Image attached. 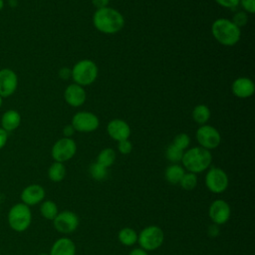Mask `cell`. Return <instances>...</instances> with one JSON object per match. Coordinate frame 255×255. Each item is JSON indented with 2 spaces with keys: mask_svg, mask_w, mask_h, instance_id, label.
<instances>
[{
  "mask_svg": "<svg viewBox=\"0 0 255 255\" xmlns=\"http://www.w3.org/2000/svg\"><path fill=\"white\" fill-rule=\"evenodd\" d=\"M238 28L244 27L248 22V15L245 11H238L233 15V18L231 20Z\"/></svg>",
  "mask_w": 255,
  "mask_h": 255,
  "instance_id": "30",
  "label": "cell"
},
{
  "mask_svg": "<svg viewBox=\"0 0 255 255\" xmlns=\"http://www.w3.org/2000/svg\"><path fill=\"white\" fill-rule=\"evenodd\" d=\"M8 139V133L6 130H4L2 128H0V149L3 148L7 142Z\"/></svg>",
  "mask_w": 255,
  "mask_h": 255,
  "instance_id": "35",
  "label": "cell"
},
{
  "mask_svg": "<svg viewBox=\"0 0 255 255\" xmlns=\"http://www.w3.org/2000/svg\"><path fill=\"white\" fill-rule=\"evenodd\" d=\"M52 221L54 228L63 234L73 233L79 226L78 215L70 210L59 212Z\"/></svg>",
  "mask_w": 255,
  "mask_h": 255,
  "instance_id": "11",
  "label": "cell"
},
{
  "mask_svg": "<svg viewBox=\"0 0 255 255\" xmlns=\"http://www.w3.org/2000/svg\"><path fill=\"white\" fill-rule=\"evenodd\" d=\"M197 175L193 172H185L183 174V176L181 177L180 181H179V185L181 186V188H183L186 191H190L192 189H194L197 185Z\"/></svg>",
  "mask_w": 255,
  "mask_h": 255,
  "instance_id": "26",
  "label": "cell"
},
{
  "mask_svg": "<svg viewBox=\"0 0 255 255\" xmlns=\"http://www.w3.org/2000/svg\"><path fill=\"white\" fill-rule=\"evenodd\" d=\"M3 6H4V0H0V11L2 10Z\"/></svg>",
  "mask_w": 255,
  "mask_h": 255,
  "instance_id": "40",
  "label": "cell"
},
{
  "mask_svg": "<svg viewBox=\"0 0 255 255\" xmlns=\"http://www.w3.org/2000/svg\"><path fill=\"white\" fill-rule=\"evenodd\" d=\"M184 173H185V169L183 168L182 165L178 163H172L166 167L164 171V178L166 179L167 182L174 185L179 183Z\"/></svg>",
  "mask_w": 255,
  "mask_h": 255,
  "instance_id": "20",
  "label": "cell"
},
{
  "mask_svg": "<svg viewBox=\"0 0 255 255\" xmlns=\"http://www.w3.org/2000/svg\"><path fill=\"white\" fill-rule=\"evenodd\" d=\"M231 91L235 97L240 99H247L254 94L255 85L251 79L240 77L234 80L232 83Z\"/></svg>",
  "mask_w": 255,
  "mask_h": 255,
  "instance_id": "17",
  "label": "cell"
},
{
  "mask_svg": "<svg viewBox=\"0 0 255 255\" xmlns=\"http://www.w3.org/2000/svg\"><path fill=\"white\" fill-rule=\"evenodd\" d=\"M40 212H41V215L48 220H53L59 213L57 204L53 200H49V199L42 201L40 205Z\"/></svg>",
  "mask_w": 255,
  "mask_h": 255,
  "instance_id": "24",
  "label": "cell"
},
{
  "mask_svg": "<svg viewBox=\"0 0 255 255\" xmlns=\"http://www.w3.org/2000/svg\"><path fill=\"white\" fill-rule=\"evenodd\" d=\"M71 125L76 131L92 132L99 128L100 121L94 113L83 111L74 115Z\"/></svg>",
  "mask_w": 255,
  "mask_h": 255,
  "instance_id": "10",
  "label": "cell"
},
{
  "mask_svg": "<svg viewBox=\"0 0 255 255\" xmlns=\"http://www.w3.org/2000/svg\"><path fill=\"white\" fill-rule=\"evenodd\" d=\"M8 224L16 232L27 230L32 222V212L28 205L23 202L14 204L8 212Z\"/></svg>",
  "mask_w": 255,
  "mask_h": 255,
  "instance_id": "5",
  "label": "cell"
},
{
  "mask_svg": "<svg viewBox=\"0 0 255 255\" xmlns=\"http://www.w3.org/2000/svg\"><path fill=\"white\" fill-rule=\"evenodd\" d=\"M92 3L97 9H101L107 7L110 3V0H92Z\"/></svg>",
  "mask_w": 255,
  "mask_h": 255,
  "instance_id": "37",
  "label": "cell"
},
{
  "mask_svg": "<svg viewBox=\"0 0 255 255\" xmlns=\"http://www.w3.org/2000/svg\"><path fill=\"white\" fill-rule=\"evenodd\" d=\"M21 124V116L15 110L6 111L1 118V128L8 131L15 130Z\"/></svg>",
  "mask_w": 255,
  "mask_h": 255,
  "instance_id": "19",
  "label": "cell"
},
{
  "mask_svg": "<svg viewBox=\"0 0 255 255\" xmlns=\"http://www.w3.org/2000/svg\"><path fill=\"white\" fill-rule=\"evenodd\" d=\"M128 255H148V254H147V251H145V250L141 249L140 247H138V248H133L129 252Z\"/></svg>",
  "mask_w": 255,
  "mask_h": 255,
  "instance_id": "39",
  "label": "cell"
},
{
  "mask_svg": "<svg viewBox=\"0 0 255 255\" xmlns=\"http://www.w3.org/2000/svg\"><path fill=\"white\" fill-rule=\"evenodd\" d=\"M118 239L125 246H132L137 242V233L130 227H125L120 230Z\"/></svg>",
  "mask_w": 255,
  "mask_h": 255,
  "instance_id": "22",
  "label": "cell"
},
{
  "mask_svg": "<svg viewBox=\"0 0 255 255\" xmlns=\"http://www.w3.org/2000/svg\"><path fill=\"white\" fill-rule=\"evenodd\" d=\"M66 176V167L64 163L54 161L48 169V177L54 182L62 181Z\"/></svg>",
  "mask_w": 255,
  "mask_h": 255,
  "instance_id": "23",
  "label": "cell"
},
{
  "mask_svg": "<svg viewBox=\"0 0 255 255\" xmlns=\"http://www.w3.org/2000/svg\"><path fill=\"white\" fill-rule=\"evenodd\" d=\"M59 76L63 80H68L72 76V71H71L70 68H67V67L61 68V70L59 71Z\"/></svg>",
  "mask_w": 255,
  "mask_h": 255,
  "instance_id": "34",
  "label": "cell"
},
{
  "mask_svg": "<svg viewBox=\"0 0 255 255\" xmlns=\"http://www.w3.org/2000/svg\"><path fill=\"white\" fill-rule=\"evenodd\" d=\"M239 4H241L246 13L253 14L255 12V0H239Z\"/></svg>",
  "mask_w": 255,
  "mask_h": 255,
  "instance_id": "32",
  "label": "cell"
},
{
  "mask_svg": "<svg viewBox=\"0 0 255 255\" xmlns=\"http://www.w3.org/2000/svg\"><path fill=\"white\" fill-rule=\"evenodd\" d=\"M181 162L184 169L197 174L203 172L210 166L212 154L208 149L201 146H194L183 152Z\"/></svg>",
  "mask_w": 255,
  "mask_h": 255,
  "instance_id": "3",
  "label": "cell"
},
{
  "mask_svg": "<svg viewBox=\"0 0 255 255\" xmlns=\"http://www.w3.org/2000/svg\"><path fill=\"white\" fill-rule=\"evenodd\" d=\"M172 143L177 146L178 148L182 149L183 151L189 146V143H190V137L187 133H184V132H181V133H178L177 135H175V137L173 138V141Z\"/></svg>",
  "mask_w": 255,
  "mask_h": 255,
  "instance_id": "29",
  "label": "cell"
},
{
  "mask_svg": "<svg viewBox=\"0 0 255 255\" xmlns=\"http://www.w3.org/2000/svg\"><path fill=\"white\" fill-rule=\"evenodd\" d=\"M49 255H76V245L72 239L61 237L53 243Z\"/></svg>",
  "mask_w": 255,
  "mask_h": 255,
  "instance_id": "18",
  "label": "cell"
},
{
  "mask_svg": "<svg viewBox=\"0 0 255 255\" xmlns=\"http://www.w3.org/2000/svg\"><path fill=\"white\" fill-rule=\"evenodd\" d=\"M2 103H3V100H2V97L0 96V108H1V106H2Z\"/></svg>",
  "mask_w": 255,
  "mask_h": 255,
  "instance_id": "41",
  "label": "cell"
},
{
  "mask_svg": "<svg viewBox=\"0 0 255 255\" xmlns=\"http://www.w3.org/2000/svg\"><path fill=\"white\" fill-rule=\"evenodd\" d=\"M208 214L214 224L222 225L229 220L231 215V208L225 200L216 199L210 204Z\"/></svg>",
  "mask_w": 255,
  "mask_h": 255,
  "instance_id": "12",
  "label": "cell"
},
{
  "mask_svg": "<svg viewBox=\"0 0 255 255\" xmlns=\"http://www.w3.org/2000/svg\"><path fill=\"white\" fill-rule=\"evenodd\" d=\"M89 171H90L92 178H94L95 180H99V181L105 179L108 175V168L101 165L97 161L90 165Z\"/></svg>",
  "mask_w": 255,
  "mask_h": 255,
  "instance_id": "27",
  "label": "cell"
},
{
  "mask_svg": "<svg viewBox=\"0 0 255 255\" xmlns=\"http://www.w3.org/2000/svg\"><path fill=\"white\" fill-rule=\"evenodd\" d=\"M77 151L76 141L71 137H62L52 146L51 155L55 161L64 163L70 160Z\"/></svg>",
  "mask_w": 255,
  "mask_h": 255,
  "instance_id": "8",
  "label": "cell"
},
{
  "mask_svg": "<svg viewBox=\"0 0 255 255\" xmlns=\"http://www.w3.org/2000/svg\"><path fill=\"white\" fill-rule=\"evenodd\" d=\"M116 160V151L111 147H106L102 149L97 157V162L101 165L109 168L114 164Z\"/></svg>",
  "mask_w": 255,
  "mask_h": 255,
  "instance_id": "25",
  "label": "cell"
},
{
  "mask_svg": "<svg viewBox=\"0 0 255 255\" xmlns=\"http://www.w3.org/2000/svg\"><path fill=\"white\" fill-rule=\"evenodd\" d=\"M72 78L75 84H78L82 87L92 85L98 77V66L92 60H81L77 62L74 67L71 69Z\"/></svg>",
  "mask_w": 255,
  "mask_h": 255,
  "instance_id": "4",
  "label": "cell"
},
{
  "mask_svg": "<svg viewBox=\"0 0 255 255\" xmlns=\"http://www.w3.org/2000/svg\"><path fill=\"white\" fill-rule=\"evenodd\" d=\"M64 99L71 107H81L86 102L87 94L84 87L78 84H71L64 92Z\"/></svg>",
  "mask_w": 255,
  "mask_h": 255,
  "instance_id": "16",
  "label": "cell"
},
{
  "mask_svg": "<svg viewBox=\"0 0 255 255\" xmlns=\"http://www.w3.org/2000/svg\"><path fill=\"white\" fill-rule=\"evenodd\" d=\"M107 131L109 135L118 142L124 139H128L130 135V128L128 124L120 119H115L109 122Z\"/></svg>",
  "mask_w": 255,
  "mask_h": 255,
  "instance_id": "15",
  "label": "cell"
},
{
  "mask_svg": "<svg viewBox=\"0 0 255 255\" xmlns=\"http://www.w3.org/2000/svg\"><path fill=\"white\" fill-rule=\"evenodd\" d=\"M118 149L122 154H128L132 150V144L128 139H124L118 142Z\"/></svg>",
  "mask_w": 255,
  "mask_h": 255,
  "instance_id": "31",
  "label": "cell"
},
{
  "mask_svg": "<svg viewBox=\"0 0 255 255\" xmlns=\"http://www.w3.org/2000/svg\"><path fill=\"white\" fill-rule=\"evenodd\" d=\"M219 6L233 9L239 5V0H214Z\"/></svg>",
  "mask_w": 255,
  "mask_h": 255,
  "instance_id": "33",
  "label": "cell"
},
{
  "mask_svg": "<svg viewBox=\"0 0 255 255\" xmlns=\"http://www.w3.org/2000/svg\"><path fill=\"white\" fill-rule=\"evenodd\" d=\"M75 128H73L72 125H67L64 128H63V133H64V137H71L74 133H75Z\"/></svg>",
  "mask_w": 255,
  "mask_h": 255,
  "instance_id": "36",
  "label": "cell"
},
{
  "mask_svg": "<svg viewBox=\"0 0 255 255\" xmlns=\"http://www.w3.org/2000/svg\"><path fill=\"white\" fill-rule=\"evenodd\" d=\"M229 184L227 173L219 167H210L205 175V185L212 193L224 192Z\"/></svg>",
  "mask_w": 255,
  "mask_h": 255,
  "instance_id": "7",
  "label": "cell"
},
{
  "mask_svg": "<svg viewBox=\"0 0 255 255\" xmlns=\"http://www.w3.org/2000/svg\"><path fill=\"white\" fill-rule=\"evenodd\" d=\"M18 86V77L14 71L8 68L0 70V96L7 98L12 96Z\"/></svg>",
  "mask_w": 255,
  "mask_h": 255,
  "instance_id": "13",
  "label": "cell"
},
{
  "mask_svg": "<svg viewBox=\"0 0 255 255\" xmlns=\"http://www.w3.org/2000/svg\"><path fill=\"white\" fill-rule=\"evenodd\" d=\"M94 27L104 34H116L125 25V18L120 11L109 6L97 9L93 15Z\"/></svg>",
  "mask_w": 255,
  "mask_h": 255,
  "instance_id": "1",
  "label": "cell"
},
{
  "mask_svg": "<svg viewBox=\"0 0 255 255\" xmlns=\"http://www.w3.org/2000/svg\"><path fill=\"white\" fill-rule=\"evenodd\" d=\"M45 195H46V192L44 187L41 186L40 184L33 183L26 186L22 190L20 197L24 204L28 206H32L42 202L45 198Z\"/></svg>",
  "mask_w": 255,
  "mask_h": 255,
  "instance_id": "14",
  "label": "cell"
},
{
  "mask_svg": "<svg viewBox=\"0 0 255 255\" xmlns=\"http://www.w3.org/2000/svg\"><path fill=\"white\" fill-rule=\"evenodd\" d=\"M38 255H49L48 253H40V254H38Z\"/></svg>",
  "mask_w": 255,
  "mask_h": 255,
  "instance_id": "42",
  "label": "cell"
},
{
  "mask_svg": "<svg viewBox=\"0 0 255 255\" xmlns=\"http://www.w3.org/2000/svg\"><path fill=\"white\" fill-rule=\"evenodd\" d=\"M183 152L184 151L182 149L178 148L173 143H170L167 146L166 150H165V156L172 163H177V162L181 161L182 156H183Z\"/></svg>",
  "mask_w": 255,
  "mask_h": 255,
  "instance_id": "28",
  "label": "cell"
},
{
  "mask_svg": "<svg viewBox=\"0 0 255 255\" xmlns=\"http://www.w3.org/2000/svg\"><path fill=\"white\" fill-rule=\"evenodd\" d=\"M195 137L199 146L208 150L216 148L221 142V135L219 131L209 125L200 126L196 130Z\"/></svg>",
  "mask_w": 255,
  "mask_h": 255,
  "instance_id": "9",
  "label": "cell"
},
{
  "mask_svg": "<svg viewBox=\"0 0 255 255\" xmlns=\"http://www.w3.org/2000/svg\"><path fill=\"white\" fill-rule=\"evenodd\" d=\"M164 240V233L159 226L149 225L144 227L137 234V243L145 251H154L158 249Z\"/></svg>",
  "mask_w": 255,
  "mask_h": 255,
  "instance_id": "6",
  "label": "cell"
},
{
  "mask_svg": "<svg viewBox=\"0 0 255 255\" xmlns=\"http://www.w3.org/2000/svg\"><path fill=\"white\" fill-rule=\"evenodd\" d=\"M211 34L221 45L231 47L240 40L241 30L230 19L218 18L211 25Z\"/></svg>",
  "mask_w": 255,
  "mask_h": 255,
  "instance_id": "2",
  "label": "cell"
},
{
  "mask_svg": "<svg viewBox=\"0 0 255 255\" xmlns=\"http://www.w3.org/2000/svg\"><path fill=\"white\" fill-rule=\"evenodd\" d=\"M210 110L206 105H197L194 107V109L192 110L191 116L193 121L202 126V125H206V123L209 121L210 119Z\"/></svg>",
  "mask_w": 255,
  "mask_h": 255,
  "instance_id": "21",
  "label": "cell"
},
{
  "mask_svg": "<svg viewBox=\"0 0 255 255\" xmlns=\"http://www.w3.org/2000/svg\"><path fill=\"white\" fill-rule=\"evenodd\" d=\"M219 225H216V224H212V225H210L209 227H208V234L210 235V236H212V237H214V236H217L218 234H219V227H218Z\"/></svg>",
  "mask_w": 255,
  "mask_h": 255,
  "instance_id": "38",
  "label": "cell"
}]
</instances>
